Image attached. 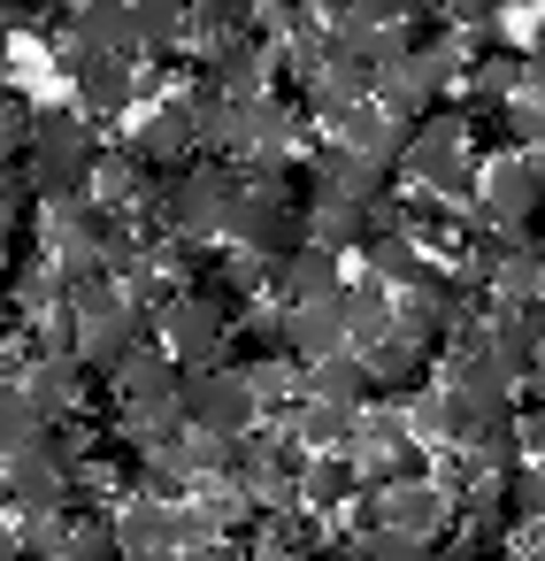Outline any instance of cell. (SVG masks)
<instances>
[{
	"label": "cell",
	"mask_w": 545,
	"mask_h": 561,
	"mask_svg": "<svg viewBox=\"0 0 545 561\" xmlns=\"http://www.w3.org/2000/svg\"><path fill=\"white\" fill-rule=\"evenodd\" d=\"M353 500H361V461H353V454H308V461H300V507L346 515Z\"/></svg>",
	"instance_id": "e0dca14e"
},
{
	"label": "cell",
	"mask_w": 545,
	"mask_h": 561,
	"mask_svg": "<svg viewBox=\"0 0 545 561\" xmlns=\"http://www.w3.org/2000/svg\"><path fill=\"white\" fill-rule=\"evenodd\" d=\"M530 62H545V16H537V32H530Z\"/></svg>",
	"instance_id": "4dcf8cb0"
},
{
	"label": "cell",
	"mask_w": 545,
	"mask_h": 561,
	"mask_svg": "<svg viewBox=\"0 0 545 561\" xmlns=\"http://www.w3.org/2000/svg\"><path fill=\"white\" fill-rule=\"evenodd\" d=\"M353 415H361V408L300 400V408H292V438H300L308 454H346V446H353Z\"/></svg>",
	"instance_id": "44dd1931"
},
{
	"label": "cell",
	"mask_w": 545,
	"mask_h": 561,
	"mask_svg": "<svg viewBox=\"0 0 545 561\" xmlns=\"http://www.w3.org/2000/svg\"><path fill=\"white\" fill-rule=\"evenodd\" d=\"M0 561H24V553H16V515L0 523Z\"/></svg>",
	"instance_id": "f546056e"
},
{
	"label": "cell",
	"mask_w": 545,
	"mask_h": 561,
	"mask_svg": "<svg viewBox=\"0 0 545 561\" xmlns=\"http://www.w3.org/2000/svg\"><path fill=\"white\" fill-rule=\"evenodd\" d=\"M139 62H116V55H93L78 78H70V101L93 116V124H108V116H131L139 108Z\"/></svg>",
	"instance_id": "7c38bea8"
},
{
	"label": "cell",
	"mask_w": 545,
	"mask_h": 561,
	"mask_svg": "<svg viewBox=\"0 0 545 561\" xmlns=\"http://www.w3.org/2000/svg\"><path fill=\"white\" fill-rule=\"evenodd\" d=\"M101 124L78 101H32V185L39 201H85L101 178Z\"/></svg>",
	"instance_id": "6da1fadb"
},
{
	"label": "cell",
	"mask_w": 545,
	"mask_h": 561,
	"mask_svg": "<svg viewBox=\"0 0 545 561\" xmlns=\"http://www.w3.org/2000/svg\"><path fill=\"white\" fill-rule=\"evenodd\" d=\"M185 423L208 431V438H231V446H239V438L262 423L254 377H246L239 362H200V369H185Z\"/></svg>",
	"instance_id": "5b68a950"
},
{
	"label": "cell",
	"mask_w": 545,
	"mask_h": 561,
	"mask_svg": "<svg viewBox=\"0 0 545 561\" xmlns=\"http://www.w3.org/2000/svg\"><path fill=\"white\" fill-rule=\"evenodd\" d=\"M438 16H445L453 32H468V24H491V16H499V0H438Z\"/></svg>",
	"instance_id": "484cf974"
},
{
	"label": "cell",
	"mask_w": 545,
	"mask_h": 561,
	"mask_svg": "<svg viewBox=\"0 0 545 561\" xmlns=\"http://www.w3.org/2000/svg\"><path fill=\"white\" fill-rule=\"evenodd\" d=\"M407 178H415V193H438V201H476V139H468V124L453 116V108H438V116H422L415 131H407Z\"/></svg>",
	"instance_id": "3957f363"
},
{
	"label": "cell",
	"mask_w": 545,
	"mask_h": 561,
	"mask_svg": "<svg viewBox=\"0 0 545 561\" xmlns=\"http://www.w3.org/2000/svg\"><path fill=\"white\" fill-rule=\"evenodd\" d=\"M131 32L147 55H177L185 47V0H131Z\"/></svg>",
	"instance_id": "603a6c76"
},
{
	"label": "cell",
	"mask_w": 545,
	"mask_h": 561,
	"mask_svg": "<svg viewBox=\"0 0 545 561\" xmlns=\"http://www.w3.org/2000/svg\"><path fill=\"white\" fill-rule=\"evenodd\" d=\"M522 553H530V561H545V515H537V523H522Z\"/></svg>",
	"instance_id": "f1b7e54d"
},
{
	"label": "cell",
	"mask_w": 545,
	"mask_h": 561,
	"mask_svg": "<svg viewBox=\"0 0 545 561\" xmlns=\"http://www.w3.org/2000/svg\"><path fill=\"white\" fill-rule=\"evenodd\" d=\"M353 254H361V270H369L376 285H392V293L422 285V277H430V262H438V254H430V247H422L407 224H392V231H369Z\"/></svg>",
	"instance_id": "5bb4252c"
},
{
	"label": "cell",
	"mask_w": 545,
	"mask_h": 561,
	"mask_svg": "<svg viewBox=\"0 0 545 561\" xmlns=\"http://www.w3.org/2000/svg\"><path fill=\"white\" fill-rule=\"evenodd\" d=\"M16 85V24H0V93Z\"/></svg>",
	"instance_id": "83f0119b"
},
{
	"label": "cell",
	"mask_w": 545,
	"mask_h": 561,
	"mask_svg": "<svg viewBox=\"0 0 545 561\" xmlns=\"http://www.w3.org/2000/svg\"><path fill=\"white\" fill-rule=\"evenodd\" d=\"M308 400H331V408H369L376 400V385H369V362L346 346V354H331V362H308Z\"/></svg>",
	"instance_id": "d6986e66"
},
{
	"label": "cell",
	"mask_w": 545,
	"mask_h": 561,
	"mask_svg": "<svg viewBox=\"0 0 545 561\" xmlns=\"http://www.w3.org/2000/svg\"><path fill=\"white\" fill-rule=\"evenodd\" d=\"M162 546H177V500L131 492V500L116 507V553H124V561H147V553H162Z\"/></svg>",
	"instance_id": "9a60e30c"
},
{
	"label": "cell",
	"mask_w": 545,
	"mask_h": 561,
	"mask_svg": "<svg viewBox=\"0 0 545 561\" xmlns=\"http://www.w3.org/2000/svg\"><path fill=\"white\" fill-rule=\"evenodd\" d=\"M231 331H239V316H231L223 300H208L200 285H170V300L154 308V339H162L185 369L231 362Z\"/></svg>",
	"instance_id": "277c9868"
},
{
	"label": "cell",
	"mask_w": 545,
	"mask_h": 561,
	"mask_svg": "<svg viewBox=\"0 0 545 561\" xmlns=\"http://www.w3.org/2000/svg\"><path fill=\"white\" fill-rule=\"evenodd\" d=\"M285 339H292V354H300V362H331V354H346V346H353V331H346L338 293H331V300H300V308H285Z\"/></svg>",
	"instance_id": "2e32d148"
},
{
	"label": "cell",
	"mask_w": 545,
	"mask_h": 561,
	"mask_svg": "<svg viewBox=\"0 0 545 561\" xmlns=\"http://www.w3.org/2000/svg\"><path fill=\"white\" fill-rule=\"evenodd\" d=\"M499 9H545V0H499Z\"/></svg>",
	"instance_id": "1f68e13d"
},
{
	"label": "cell",
	"mask_w": 545,
	"mask_h": 561,
	"mask_svg": "<svg viewBox=\"0 0 545 561\" xmlns=\"http://www.w3.org/2000/svg\"><path fill=\"white\" fill-rule=\"evenodd\" d=\"M353 523H384V530H407V538L438 546V538H453V492H445L438 477H407V484H361Z\"/></svg>",
	"instance_id": "8992f818"
},
{
	"label": "cell",
	"mask_w": 545,
	"mask_h": 561,
	"mask_svg": "<svg viewBox=\"0 0 545 561\" xmlns=\"http://www.w3.org/2000/svg\"><path fill=\"white\" fill-rule=\"evenodd\" d=\"M537 208H545V162L530 147H499L476 178V216L499 224V231H530Z\"/></svg>",
	"instance_id": "52a82bcc"
},
{
	"label": "cell",
	"mask_w": 545,
	"mask_h": 561,
	"mask_svg": "<svg viewBox=\"0 0 545 561\" xmlns=\"http://www.w3.org/2000/svg\"><path fill=\"white\" fill-rule=\"evenodd\" d=\"M16 385L39 400V415H47V423H70V415L93 400V369H85L78 354H32V362L16 369Z\"/></svg>",
	"instance_id": "8fae6325"
},
{
	"label": "cell",
	"mask_w": 545,
	"mask_h": 561,
	"mask_svg": "<svg viewBox=\"0 0 545 561\" xmlns=\"http://www.w3.org/2000/svg\"><path fill=\"white\" fill-rule=\"evenodd\" d=\"M131 147L162 170V178H177L185 162H200V131H193V116H185V101H162V108H147L139 116V131H131Z\"/></svg>",
	"instance_id": "4fadbf2b"
},
{
	"label": "cell",
	"mask_w": 545,
	"mask_h": 561,
	"mask_svg": "<svg viewBox=\"0 0 545 561\" xmlns=\"http://www.w3.org/2000/svg\"><path fill=\"white\" fill-rule=\"evenodd\" d=\"M78 454H85V438L39 431V438L9 461V515H16V507H70V500H78Z\"/></svg>",
	"instance_id": "ba28073f"
},
{
	"label": "cell",
	"mask_w": 545,
	"mask_h": 561,
	"mask_svg": "<svg viewBox=\"0 0 545 561\" xmlns=\"http://www.w3.org/2000/svg\"><path fill=\"white\" fill-rule=\"evenodd\" d=\"M47 431V415H39V400L16 385V377H0V461H16L32 438Z\"/></svg>",
	"instance_id": "7402d4cb"
},
{
	"label": "cell",
	"mask_w": 545,
	"mask_h": 561,
	"mask_svg": "<svg viewBox=\"0 0 545 561\" xmlns=\"http://www.w3.org/2000/svg\"><path fill=\"white\" fill-rule=\"evenodd\" d=\"M514 446H522V454H545V400H530V408H522V423H514Z\"/></svg>",
	"instance_id": "4316f807"
},
{
	"label": "cell",
	"mask_w": 545,
	"mask_h": 561,
	"mask_svg": "<svg viewBox=\"0 0 545 561\" xmlns=\"http://www.w3.org/2000/svg\"><path fill=\"white\" fill-rule=\"evenodd\" d=\"M514 139L545 147V93H514Z\"/></svg>",
	"instance_id": "d4e9b609"
},
{
	"label": "cell",
	"mask_w": 545,
	"mask_h": 561,
	"mask_svg": "<svg viewBox=\"0 0 545 561\" xmlns=\"http://www.w3.org/2000/svg\"><path fill=\"white\" fill-rule=\"evenodd\" d=\"M239 185H246V170H239V162L200 154V162H185L177 178H162L154 224H170V231H185V239H200V247H208V239H223V231H231Z\"/></svg>",
	"instance_id": "7a4b0ae2"
},
{
	"label": "cell",
	"mask_w": 545,
	"mask_h": 561,
	"mask_svg": "<svg viewBox=\"0 0 545 561\" xmlns=\"http://www.w3.org/2000/svg\"><path fill=\"white\" fill-rule=\"evenodd\" d=\"M407 431H415L430 454H438V446H461V400L445 392V377H438V385H422V392L407 400Z\"/></svg>",
	"instance_id": "ffe728a7"
},
{
	"label": "cell",
	"mask_w": 545,
	"mask_h": 561,
	"mask_svg": "<svg viewBox=\"0 0 545 561\" xmlns=\"http://www.w3.org/2000/svg\"><path fill=\"white\" fill-rule=\"evenodd\" d=\"M407 131H415V124H399V116H392V108H376V101H361V108H346V116L331 124V139H338L353 162L384 170V178H399V170H407Z\"/></svg>",
	"instance_id": "30bf717a"
},
{
	"label": "cell",
	"mask_w": 545,
	"mask_h": 561,
	"mask_svg": "<svg viewBox=\"0 0 545 561\" xmlns=\"http://www.w3.org/2000/svg\"><path fill=\"white\" fill-rule=\"evenodd\" d=\"M32 154V101L9 85L0 93V162H24Z\"/></svg>",
	"instance_id": "cb8c5ba5"
},
{
	"label": "cell",
	"mask_w": 545,
	"mask_h": 561,
	"mask_svg": "<svg viewBox=\"0 0 545 561\" xmlns=\"http://www.w3.org/2000/svg\"><path fill=\"white\" fill-rule=\"evenodd\" d=\"M285 70V47L254 24V32H239V39H223L216 55H200V70L193 78H208L216 93H231V101H246V93H269V78Z\"/></svg>",
	"instance_id": "9c48e42d"
},
{
	"label": "cell",
	"mask_w": 545,
	"mask_h": 561,
	"mask_svg": "<svg viewBox=\"0 0 545 561\" xmlns=\"http://www.w3.org/2000/svg\"><path fill=\"white\" fill-rule=\"evenodd\" d=\"M438 101H445V93H438V85L415 70V55H399V62H384V70H376V108H392L399 124L438 116Z\"/></svg>",
	"instance_id": "ac0fdd59"
}]
</instances>
